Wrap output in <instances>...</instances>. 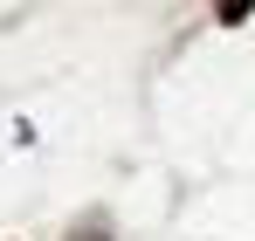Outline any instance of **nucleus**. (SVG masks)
Returning a JSON list of instances; mask_svg holds the SVG:
<instances>
[{"label": "nucleus", "instance_id": "nucleus-1", "mask_svg": "<svg viewBox=\"0 0 255 241\" xmlns=\"http://www.w3.org/2000/svg\"><path fill=\"white\" fill-rule=\"evenodd\" d=\"M214 14H221V21H228V28H235V21H249L255 7H249V0H221V7H214Z\"/></svg>", "mask_w": 255, "mask_h": 241}]
</instances>
